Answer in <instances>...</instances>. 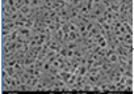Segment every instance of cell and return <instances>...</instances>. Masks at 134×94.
<instances>
[{"label": "cell", "mask_w": 134, "mask_h": 94, "mask_svg": "<svg viewBox=\"0 0 134 94\" xmlns=\"http://www.w3.org/2000/svg\"><path fill=\"white\" fill-rule=\"evenodd\" d=\"M80 34H79V32H70L69 33V38H70V41L71 42H75L76 39H78V37H79Z\"/></svg>", "instance_id": "obj_1"}, {"label": "cell", "mask_w": 134, "mask_h": 94, "mask_svg": "<svg viewBox=\"0 0 134 94\" xmlns=\"http://www.w3.org/2000/svg\"><path fill=\"white\" fill-rule=\"evenodd\" d=\"M108 59H109V63H110V64H117V61H118V55H117L116 52H113Z\"/></svg>", "instance_id": "obj_2"}, {"label": "cell", "mask_w": 134, "mask_h": 94, "mask_svg": "<svg viewBox=\"0 0 134 94\" xmlns=\"http://www.w3.org/2000/svg\"><path fill=\"white\" fill-rule=\"evenodd\" d=\"M64 47H66L67 50H75V48L78 47V45H76V42H71V41H70V42H67V43H66Z\"/></svg>", "instance_id": "obj_3"}, {"label": "cell", "mask_w": 134, "mask_h": 94, "mask_svg": "<svg viewBox=\"0 0 134 94\" xmlns=\"http://www.w3.org/2000/svg\"><path fill=\"white\" fill-rule=\"evenodd\" d=\"M62 33L63 34H69L70 33V25H69V22H66V24H62Z\"/></svg>", "instance_id": "obj_4"}]
</instances>
